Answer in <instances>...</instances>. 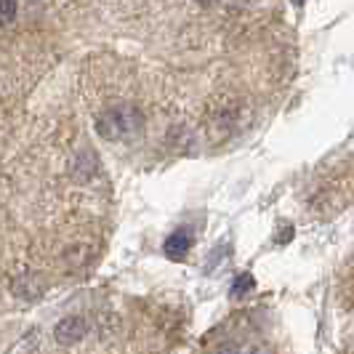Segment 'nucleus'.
Segmentation results:
<instances>
[{
	"mask_svg": "<svg viewBox=\"0 0 354 354\" xmlns=\"http://www.w3.org/2000/svg\"><path fill=\"white\" fill-rule=\"evenodd\" d=\"M144 125L142 112L131 104H118L109 106L106 112H102L96 118V131L109 139V142H120V139H128L133 133H139Z\"/></svg>",
	"mask_w": 354,
	"mask_h": 354,
	"instance_id": "f257e3e1",
	"label": "nucleus"
},
{
	"mask_svg": "<svg viewBox=\"0 0 354 354\" xmlns=\"http://www.w3.org/2000/svg\"><path fill=\"white\" fill-rule=\"evenodd\" d=\"M192 243H195L192 232L176 230L174 234H168V240H165V245H162V253H165L171 261H184V259H187V253L192 250Z\"/></svg>",
	"mask_w": 354,
	"mask_h": 354,
	"instance_id": "7ed1b4c3",
	"label": "nucleus"
},
{
	"mask_svg": "<svg viewBox=\"0 0 354 354\" xmlns=\"http://www.w3.org/2000/svg\"><path fill=\"white\" fill-rule=\"evenodd\" d=\"M256 288V280H253V274H248V272H243V274H237L234 277V283H232V301H240V299H245L250 290Z\"/></svg>",
	"mask_w": 354,
	"mask_h": 354,
	"instance_id": "20e7f679",
	"label": "nucleus"
},
{
	"mask_svg": "<svg viewBox=\"0 0 354 354\" xmlns=\"http://www.w3.org/2000/svg\"><path fill=\"white\" fill-rule=\"evenodd\" d=\"M86 333H88V322L83 317H77V315H70V317L59 319V325H56V330H53V336H56V341H59L62 346H72V344L83 341Z\"/></svg>",
	"mask_w": 354,
	"mask_h": 354,
	"instance_id": "f03ea898",
	"label": "nucleus"
},
{
	"mask_svg": "<svg viewBox=\"0 0 354 354\" xmlns=\"http://www.w3.org/2000/svg\"><path fill=\"white\" fill-rule=\"evenodd\" d=\"M17 19V0H0V27Z\"/></svg>",
	"mask_w": 354,
	"mask_h": 354,
	"instance_id": "39448f33",
	"label": "nucleus"
},
{
	"mask_svg": "<svg viewBox=\"0 0 354 354\" xmlns=\"http://www.w3.org/2000/svg\"><path fill=\"white\" fill-rule=\"evenodd\" d=\"M197 3H200V6H205V8H208V6H213V3H216V0H197Z\"/></svg>",
	"mask_w": 354,
	"mask_h": 354,
	"instance_id": "423d86ee",
	"label": "nucleus"
},
{
	"mask_svg": "<svg viewBox=\"0 0 354 354\" xmlns=\"http://www.w3.org/2000/svg\"><path fill=\"white\" fill-rule=\"evenodd\" d=\"M290 3H293V6H304V0H290Z\"/></svg>",
	"mask_w": 354,
	"mask_h": 354,
	"instance_id": "0eeeda50",
	"label": "nucleus"
}]
</instances>
